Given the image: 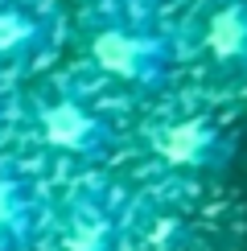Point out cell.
Masks as SVG:
<instances>
[{
  "label": "cell",
  "instance_id": "6",
  "mask_svg": "<svg viewBox=\"0 0 247 251\" xmlns=\"http://www.w3.org/2000/svg\"><path fill=\"white\" fill-rule=\"evenodd\" d=\"M13 218H17V185L0 177V235L13 226Z\"/></svg>",
  "mask_w": 247,
  "mask_h": 251
},
{
  "label": "cell",
  "instance_id": "2",
  "mask_svg": "<svg viewBox=\"0 0 247 251\" xmlns=\"http://www.w3.org/2000/svg\"><path fill=\"white\" fill-rule=\"evenodd\" d=\"M41 136H46V144H54V149L87 152L91 144L99 140V124L87 116L82 103L62 99V103H49V107L41 111Z\"/></svg>",
  "mask_w": 247,
  "mask_h": 251
},
{
  "label": "cell",
  "instance_id": "7",
  "mask_svg": "<svg viewBox=\"0 0 247 251\" xmlns=\"http://www.w3.org/2000/svg\"><path fill=\"white\" fill-rule=\"evenodd\" d=\"M103 243V226H82L78 239H70V251H95Z\"/></svg>",
  "mask_w": 247,
  "mask_h": 251
},
{
  "label": "cell",
  "instance_id": "3",
  "mask_svg": "<svg viewBox=\"0 0 247 251\" xmlns=\"http://www.w3.org/2000/svg\"><path fill=\"white\" fill-rule=\"evenodd\" d=\"M206 50L219 62H247V0H226L206 21Z\"/></svg>",
  "mask_w": 247,
  "mask_h": 251
},
{
  "label": "cell",
  "instance_id": "4",
  "mask_svg": "<svg viewBox=\"0 0 247 251\" xmlns=\"http://www.w3.org/2000/svg\"><path fill=\"white\" fill-rule=\"evenodd\" d=\"M210 149H214V128H210L206 120L169 124V128H161V136H157V152H161L169 165H181V169L202 165Z\"/></svg>",
  "mask_w": 247,
  "mask_h": 251
},
{
  "label": "cell",
  "instance_id": "5",
  "mask_svg": "<svg viewBox=\"0 0 247 251\" xmlns=\"http://www.w3.org/2000/svg\"><path fill=\"white\" fill-rule=\"evenodd\" d=\"M37 41V25L17 8H0V54H17V50Z\"/></svg>",
  "mask_w": 247,
  "mask_h": 251
},
{
  "label": "cell",
  "instance_id": "1",
  "mask_svg": "<svg viewBox=\"0 0 247 251\" xmlns=\"http://www.w3.org/2000/svg\"><path fill=\"white\" fill-rule=\"evenodd\" d=\"M91 58L99 70L116 78H148L161 66V46L148 37L124 33V29H99L91 37Z\"/></svg>",
  "mask_w": 247,
  "mask_h": 251
}]
</instances>
